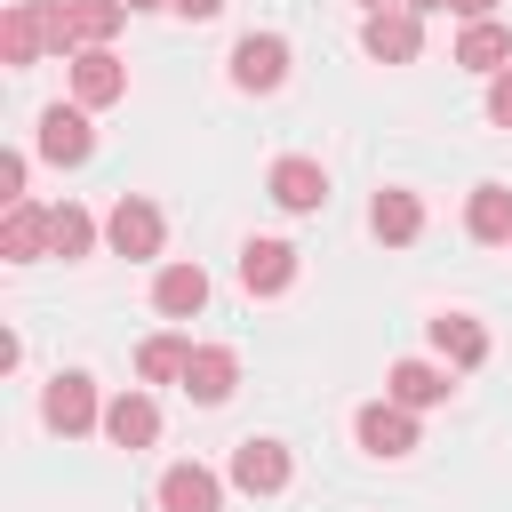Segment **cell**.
<instances>
[{"label":"cell","mask_w":512,"mask_h":512,"mask_svg":"<svg viewBox=\"0 0 512 512\" xmlns=\"http://www.w3.org/2000/svg\"><path fill=\"white\" fill-rule=\"evenodd\" d=\"M432 352H440L448 368H480V360H488V328H480L472 312H440V320H432Z\"/></svg>","instance_id":"18"},{"label":"cell","mask_w":512,"mask_h":512,"mask_svg":"<svg viewBox=\"0 0 512 512\" xmlns=\"http://www.w3.org/2000/svg\"><path fill=\"white\" fill-rule=\"evenodd\" d=\"M352 432H360V448H368V456L400 464V456L416 448V408H400V400L384 392V400H368V408L352 416Z\"/></svg>","instance_id":"4"},{"label":"cell","mask_w":512,"mask_h":512,"mask_svg":"<svg viewBox=\"0 0 512 512\" xmlns=\"http://www.w3.org/2000/svg\"><path fill=\"white\" fill-rule=\"evenodd\" d=\"M240 288L248 296H288L296 288V248L288 240H248L240 248Z\"/></svg>","instance_id":"10"},{"label":"cell","mask_w":512,"mask_h":512,"mask_svg":"<svg viewBox=\"0 0 512 512\" xmlns=\"http://www.w3.org/2000/svg\"><path fill=\"white\" fill-rule=\"evenodd\" d=\"M168 8H176V16H192V24H208V16L224 8V0H168Z\"/></svg>","instance_id":"27"},{"label":"cell","mask_w":512,"mask_h":512,"mask_svg":"<svg viewBox=\"0 0 512 512\" xmlns=\"http://www.w3.org/2000/svg\"><path fill=\"white\" fill-rule=\"evenodd\" d=\"M160 232H168V224H160V208H152L144 192H120V200H112V216H104L112 256H136V264H144V256H160Z\"/></svg>","instance_id":"2"},{"label":"cell","mask_w":512,"mask_h":512,"mask_svg":"<svg viewBox=\"0 0 512 512\" xmlns=\"http://www.w3.org/2000/svg\"><path fill=\"white\" fill-rule=\"evenodd\" d=\"M184 368H192V344L184 336H144L136 344V376L144 384H184Z\"/></svg>","instance_id":"23"},{"label":"cell","mask_w":512,"mask_h":512,"mask_svg":"<svg viewBox=\"0 0 512 512\" xmlns=\"http://www.w3.org/2000/svg\"><path fill=\"white\" fill-rule=\"evenodd\" d=\"M360 48H368L376 64H416V56H424V16H416V8H376V16L360 24Z\"/></svg>","instance_id":"5"},{"label":"cell","mask_w":512,"mask_h":512,"mask_svg":"<svg viewBox=\"0 0 512 512\" xmlns=\"http://www.w3.org/2000/svg\"><path fill=\"white\" fill-rule=\"evenodd\" d=\"M280 80H288V40H280V32H248V40H232V88L272 96Z\"/></svg>","instance_id":"6"},{"label":"cell","mask_w":512,"mask_h":512,"mask_svg":"<svg viewBox=\"0 0 512 512\" xmlns=\"http://www.w3.org/2000/svg\"><path fill=\"white\" fill-rule=\"evenodd\" d=\"M384 392H392L400 408H440V400H448V368H432V360H392Z\"/></svg>","instance_id":"21"},{"label":"cell","mask_w":512,"mask_h":512,"mask_svg":"<svg viewBox=\"0 0 512 512\" xmlns=\"http://www.w3.org/2000/svg\"><path fill=\"white\" fill-rule=\"evenodd\" d=\"M488 120H496V128H512V64H504V72H488Z\"/></svg>","instance_id":"25"},{"label":"cell","mask_w":512,"mask_h":512,"mask_svg":"<svg viewBox=\"0 0 512 512\" xmlns=\"http://www.w3.org/2000/svg\"><path fill=\"white\" fill-rule=\"evenodd\" d=\"M464 232H472L480 248H512V192H504V184H472V200H464Z\"/></svg>","instance_id":"17"},{"label":"cell","mask_w":512,"mask_h":512,"mask_svg":"<svg viewBox=\"0 0 512 512\" xmlns=\"http://www.w3.org/2000/svg\"><path fill=\"white\" fill-rule=\"evenodd\" d=\"M288 472H296V464H288L280 440H240V448H232V488H248V496H280Z\"/></svg>","instance_id":"12"},{"label":"cell","mask_w":512,"mask_h":512,"mask_svg":"<svg viewBox=\"0 0 512 512\" xmlns=\"http://www.w3.org/2000/svg\"><path fill=\"white\" fill-rule=\"evenodd\" d=\"M152 304H160L168 320H192V312L208 304V272H200V264H168V272L152 280Z\"/></svg>","instance_id":"22"},{"label":"cell","mask_w":512,"mask_h":512,"mask_svg":"<svg viewBox=\"0 0 512 512\" xmlns=\"http://www.w3.org/2000/svg\"><path fill=\"white\" fill-rule=\"evenodd\" d=\"M104 440L112 448H152L160 440V408H152V392H120V400H104Z\"/></svg>","instance_id":"13"},{"label":"cell","mask_w":512,"mask_h":512,"mask_svg":"<svg viewBox=\"0 0 512 512\" xmlns=\"http://www.w3.org/2000/svg\"><path fill=\"white\" fill-rule=\"evenodd\" d=\"M368 232H376L384 248H408V240L424 232V200H416V192H400V184H392V192H376V200H368Z\"/></svg>","instance_id":"16"},{"label":"cell","mask_w":512,"mask_h":512,"mask_svg":"<svg viewBox=\"0 0 512 512\" xmlns=\"http://www.w3.org/2000/svg\"><path fill=\"white\" fill-rule=\"evenodd\" d=\"M88 152H96L88 104H48V112H40V160H56V168H80Z\"/></svg>","instance_id":"7"},{"label":"cell","mask_w":512,"mask_h":512,"mask_svg":"<svg viewBox=\"0 0 512 512\" xmlns=\"http://www.w3.org/2000/svg\"><path fill=\"white\" fill-rule=\"evenodd\" d=\"M128 8H168V0H128Z\"/></svg>","instance_id":"31"},{"label":"cell","mask_w":512,"mask_h":512,"mask_svg":"<svg viewBox=\"0 0 512 512\" xmlns=\"http://www.w3.org/2000/svg\"><path fill=\"white\" fill-rule=\"evenodd\" d=\"M0 256H8V264H32V256H48V208L16 200V208L0 216Z\"/></svg>","instance_id":"20"},{"label":"cell","mask_w":512,"mask_h":512,"mask_svg":"<svg viewBox=\"0 0 512 512\" xmlns=\"http://www.w3.org/2000/svg\"><path fill=\"white\" fill-rule=\"evenodd\" d=\"M448 64H464V72H504V64H512V32H504L496 16H480V24H464V40H456Z\"/></svg>","instance_id":"19"},{"label":"cell","mask_w":512,"mask_h":512,"mask_svg":"<svg viewBox=\"0 0 512 512\" xmlns=\"http://www.w3.org/2000/svg\"><path fill=\"white\" fill-rule=\"evenodd\" d=\"M160 512H224V480L208 464H168L160 472Z\"/></svg>","instance_id":"14"},{"label":"cell","mask_w":512,"mask_h":512,"mask_svg":"<svg viewBox=\"0 0 512 512\" xmlns=\"http://www.w3.org/2000/svg\"><path fill=\"white\" fill-rule=\"evenodd\" d=\"M88 248H96V216H88V208H72V200H64V208H48V256H64V264H72V256H88Z\"/></svg>","instance_id":"24"},{"label":"cell","mask_w":512,"mask_h":512,"mask_svg":"<svg viewBox=\"0 0 512 512\" xmlns=\"http://www.w3.org/2000/svg\"><path fill=\"white\" fill-rule=\"evenodd\" d=\"M0 200H8V208L24 200V152H0Z\"/></svg>","instance_id":"26"},{"label":"cell","mask_w":512,"mask_h":512,"mask_svg":"<svg viewBox=\"0 0 512 512\" xmlns=\"http://www.w3.org/2000/svg\"><path fill=\"white\" fill-rule=\"evenodd\" d=\"M232 384H240V352H232V344H192L184 392H192L200 408H224V400H232Z\"/></svg>","instance_id":"11"},{"label":"cell","mask_w":512,"mask_h":512,"mask_svg":"<svg viewBox=\"0 0 512 512\" xmlns=\"http://www.w3.org/2000/svg\"><path fill=\"white\" fill-rule=\"evenodd\" d=\"M40 416H48V432H88V424H104V408H96V376H80V368H64V376H48V392H40Z\"/></svg>","instance_id":"3"},{"label":"cell","mask_w":512,"mask_h":512,"mask_svg":"<svg viewBox=\"0 0 512 512\" xmlns=\"http://www.w3.org/2000/svg\"><path fill=\"white\" fill-rule=\"evenodd\" d=\"M400 8H416V16H432V8H448V0H400Z\"/></svg>","instance_id":"29"},{"label":"cell","mask_w":512,"mask_h":512,"mask_svg":"<svg viewBox=\"0 0 512 512\" xmlns=\"http://www.w3.org/2000/svg\"><path fill=\"white\" fill-rule=\"evenodd\" d=\"M128 96V64L112 48H72V104H120Z\"/></svg>","instance_id":"8"},{"label":"cell","mask_w":512,"mask_h":512,"mask_svg":"<svg viewBox=\"0 0 512 512\" xmlns=\"http://www.w3.org/2000/svg\"><path fill=\"white\" fill-rule=\"evenodd\" d=\"M0 56H8L16 72L48 56V16H40V0H16V8L0 16Z\"/></svg>","instance_id":"15"},{"label":"cell","mask_w":512,"mask_h":512,"mask_svg":"<svg viewBox=\"0 0 512 512\" xmlns=\"http://www.w3.org/2000/svg\"><path fill=\"white\" fill-rule=\"evenodd\" d=\"M264 184H272V200H280L288 216L328 208V168H320V160H296V152H288V160H272V176H264Z\"/></svg>","instance_id":"9"},{"label":"cell","mask_w":512,"mask_h":512,"mask_svg":"<svg viewBox=\"0 0 512 512\" xmlns=\"http://www.w3.org/2000/svg\"><path fill=\"white\" fill-rule=\"evenodd\" d=\"M360 8H368V16H376V8H392V0H360Z\"/></svg>","instance_id":"30"},{"label":"cell","mask_w":512,"mask_h":512,"mask_svg":"<svg viewBox=\"0 0 512 512\" xmlns=\"http://www.w3.org/2000/svg\"><path fill=\"white\" fill-rule=\"evenodd\" d=\"M40 16H48V48H104L128 0H40Z\"/></svg>","instance_id":"1"},{"label":"cell","mask_w":512,"mask_h":512,"mask_svg":"<svg viewBox=\"0 0 512 512\" xmlns=\"http://www.w3.org/2000/svg\"><path fill=\"white\" fill-rule=\"evenodd\" d=\"M448 8H456V16H464V24H480V16H488V8H496V0H448Z\"/></svg>","instance_id":"28"}]
</instances>
